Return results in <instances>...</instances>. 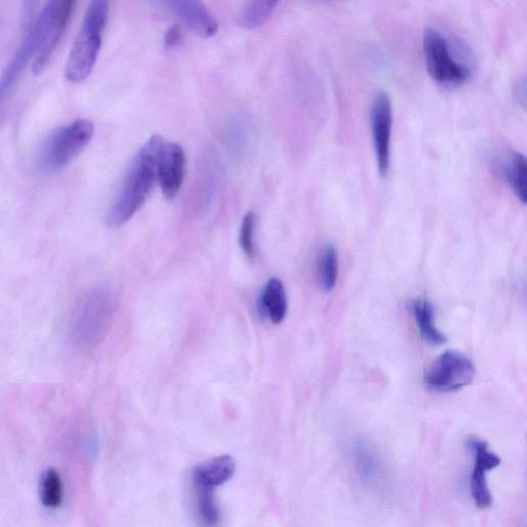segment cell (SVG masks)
<instances>
[{
  "label": "cell",
  "instance_id": "obj_12",
  "mask_svg": "<svg viewBox=\"0 0 527 527\" xmlns=\"http://www.w3.org/2000/svg\"><path fill=\"white\" fill-rule=\"evenodd\" d=\"M75 8L76 3L68 2V0H59L57 12L49 29L46 42L33 62L32 72L35 75H40L47 67L51 57L53 56L59 42L63 37L65 29L70 21V18H72Z\"/></svg>",
  "mask_w": 527,
  "mask_h": 527
},
{
  "label": "cell",
  "instance_id": "obj_4",
  "mask_svg": "<svg viewBox=\"0 0 527 527\" xmlns=\"http://www.w3.org/2000/svg\"><path fill=\"white\" fill-rule=\"evenodd\" d=\"M58 0L48 2L32 20L23 40L0 78V109L18 82L29 61L43 48L49 29L55 18Z\"/></svg>",
  "mask_w": 527,
  "mask_h": 527
},
{
  "label": "cell",
  "instance_id": "obj_13",
  "mask_svg": "<svg viewBox=\"0 0 527 527\" xmlns=\"http://www.w3.org/2000/svg\"><path fill=\"white\" fill-rule=\"evenodd\" d=\"M258 310L262 318L279 325L286 319L288 300L284 284L278 278H271L258 301Z\"/></svg>",
  "mask_w": 527,
  "mask_h": 527
},
{
  "label": "cell",
  "instance_id": "obj_16",
  "mask_svg": "<svg viewBox=\"0 0 527 527\" xmlns=\"http://www.w3.org/2000/svg\"><path fill=\"white\" fill-rule=\"evenodd\" d=\"M411 311L424 340L431 345H442L446 336L435 325V312L432 304L426 299H416L411 302Z\"/></svg>",
  "mask_w": 527,
  "mask_h": 527
},
{
  "label": "cell",
  "instance_id": "obj_14",
  "mask_svg": "<svg viewBox=\"0 0 527 527\" xmlns=\"http://www.w3.org/2000/svg\"><path fill=\"white\" fill-rule=\"evenodd\" d=\"M235 468V462L229 455L209 460L194 470V485L215 489L232 478Z\"/></svg>",
  "mask_w": 527,
  "mask_h": 527
},
{
  "label": "cell",
  "instance_id": "obj_1",
  "mask_svg": "<svg viewBox=\"0 0 527 527\" xmlns=\"http://www.w3.org/2000/svg\"><path fill=\"white\" fill-rule=\"evenodd\" d=\"M164 140L152 136L131 161L108 214V225L120 228L144 205L157 179V164Z\"/></svg>",
  "mask_w": 527,
  "mask_h": 527
},
{
  "label": "cell",
  "instance_id": "obj_17",
  "mask_svg": "<svg viewBox=\"0 0 527 527\" xmlns=\"http://www.w3.org/2000/svg\"><path fill=\"white\" fill-rule=\"evenodd\" d=\"M506 182L524 205L526 203V159L521 153H514L503 163Z\"/></svg>",
  "mask_w": 527,
  "mask_h": 527
},
{
  "label": "cell",
  "instance_id": "obj_9",
  "mask_svg": "<svg viewBox=\"0 0 527 527\" xmlns=\"http://www.w3.org/2000/svg\"><path fill=\"white\" fill-rule=\"evenodd\" d=\"M468 446L474 455V468L471 477L472 498L477 508L485 510L493 504L486 474L497 469L501 465V459L482 440L472 438L469 440Z\"/></svg>",
  "mask_w": 527,
  "mask_h": 527
},
{
  "label": "cell",
  "instance_id": "obj_10",
  "mask_svg": "<svg viewBox=\"0 0 527 527\" xmlns=\"http://www.w3.org/2000/svg\"><path fill=\"white\" fill-rule=\"evenodd\" d=\"M186 171V155L181 146L163 142L157 164V179L163 195L173 199L180 192Z\"/></svg>",
  "mask_w": 527,
  "mask_h": 527
},
{
  "label": "cell",
  "instance_id": "obj_11",
  "mask_svg": "<svg viewBox=\"0 0 527 527\" xmlns=\"http://www.w3.org/2000/svg\"><path fill=\"white\" fill-rule=\"evenodd\" d=\"M162 5L201 38H212L218 31L219 24L215 16L203 3L196 0H175Z\"/></svg>",
  "mask_w": 527,
  "mask_h": 527
},
{
  "label": "cell",
  "instance_id": "obj_23",
  "mask_svg": "<svg viewBox=\"0 0 527 527\" xmlns=\"http://www.w3.org/2000/svg\"><path fill=\"white\" fill-rule=\"evenodd\" d=\"M183 42V31L178 25L170 27L164 38L165 47L168 49L177 48Z\"/></svg>",
  "mask_w": 527,
  "mask_h": 527
},
{
  "label": "cell",
  "instance_id": "obj_6",
  "mask_svg": "<svg viewBox=\"0 0 527 527\" xmlns=\"http://www.w3.org/2000/svg\"><path fill=\"white\" fill-rule=\"evenodd\" d=\"M423 49L428 73L438 84L459 87L470 80L471 66L454 53L449 40L438 29H426Z\"/></svg>",
  "mask_w": 527,
  "mask_h": 527
},
{
  "label": "cell",
  "instance_id": "obj_2",
  "mask_svg": "<svg viewBox=\"0 0 527 527\" xmlns=\"http://www.w3.org/2000/svg\"><path fill=\"white\" fill-rule=\"evenodd\" d=\"M114 293L105 287L89 292L79 303L69 336L74 346L83 351L96 348L108 335L115 315Z\"/></svg>",
  "mask_w": 527,
  "mask_h": 527
},
{
  "label": "cell",
  "instance_id": "obj_8",
  "mask_svg": "<svg viewBox=\"0 0 527 527\" xmlns=\"http://www.w3.org/2000/svg\"><path fill=\"white\" fill-rule=\"evenodd\" d=\"M370 122L378 171L386 177L391 166L393 104L388 93L380 91L373 99Z\"/></svg>",
  "mask_w": 527,
  "mask_h": 527
},
{
  "label": "cell",
  "instance_id": "obj_21",
  "mask_svg": "<svg viewBox=\"0 0 527 527\" xmlns=\"http://www.w3.org/2000/svg\"><path fill=\"white\" fill-rule=\"evenodd\" d=\"M319 275L324 290L326 292L333 291L336 287L338 277V259L336 250L332 244H328L321 253Z\"/></svg>",
  "mask_w": 527,
  "mask_h": 527
},
{
  "label": "cell",
  "instance_id": "obj_15",
  "mask_svg": "<svg viewBox=\"0 0 527 527\" xmlns=\"http://www.w3.org/2000/svg\"><path fill=\"white\" fill-rule=\"evenodd\" d=\"M353 463L360 479L368 485L377 483L383 474V467L377 450L368 442L358 441L351 449Z\"/></svg>",
  "mask_w": 527,
  "mask_h": 527
},
{
  "label": "cell",
  "instance_id": "obj_19",
  "mask_svg": "<svg viewBox=\"0 0 527 527\" xmlns=\"http://www.w3.org/2000/svg\"><path fill=\"white\" fill-rule=\"evenodd\" d=\"M197 510L201 521L208 527L218 525L221 519L220 508L217 504L214 488L195 485Z\"/></svg>",
  "mask_w": 527,
  "mask_h": 527
},
{
  "label": "cell",
  "instance_id": "obj_20",
  "mask_svg": "<svg viewBox=\"0 0 527 527\" xmlns=\"http://www.w3.org/2000/svg\"><path fill=\"white\" fill-rule=\"evenodd\" d=\"M40 494L44 506L55 509L61 505L63 484L59 473L55 469H49L42 475Z\"/></svg>",
  "mask_w": 527,
  "mask_h": 527
},
{
  "label": "cell",
  "instance_id": "obj_7",
  "mask_svg": "<svg viewBox=\"0 0 527 527\" xmlns=\"http://www.w3.org/2000/svg\"><path fill=\"white\" fill-rule=\"evenodd\" d=\"M474 378L472 361L454 350L439 356L425 373V382L429 388L442 393L460 391L470 385Z\"/></svg>",
  "mask_w": 527,
  "mask_h": 527
},
{
  "label": "cell",
  "instance_id": "obj_22",
  "mask_svg": "<svg viewBox=\"0 0 527 527\" xmlns=\"http://www.w3.org/2000/svg\"><path fill=\"white\" fill-rule=\"evenodd\" d=\"M256 225V214L254 212L248 213L242 220L239 234L240 247L244 254L251 260H254L256 257Z\"/></svg>",
  "mask_w": 527,
  "mask_h": 527
},
{
  "label": "cell",
  "instance_id": "obj_3",
  "mask_svg": "<svg viewBox=\"0 0 527 527\" xmlns=\"http://www.w3.org/2000/svg\"><path fill=\"white\" fill-rule=\"evenodd\" d=\"M109 13L110 4L105 0H95L89 5L65 63L64 76L68 82L79 84L91 75L100 53Z\"/></svg>",
  "mask_w": 527,
  "mask_h": 527
},
{
  "label": "cell",
  "instance_id": "obj_5",
  "mask_svg": "<svg viewBox=\"0 0 527 527\" xmlns=\"http://www.w3.org/2000/svg\"><path fill=\"white\" fill-rule=\"evenodd\" d=\"M94 133V124L87 119H78L57 129L42 149L41 168L51 173L63 170L87 148Z\"/></svg>",
  "mask_w": 527,
  "mask_h": 527
},
{
  "label": "cell",
  "instance_id": "obj_18",
  "mask_svg": "<svg viewBox=\"0 0 527 527\" xmlns=\"http://www.w3.org/2000/svg\"><path fill=\"white\" fill-rule=\"evenodd\" d=\"M276 6L277 3L271 0H256L245 4L238 15V23L248 29L261 27L272 16Z\"/></svg>",
  "mask_w": 527,
  "mask_h": 527
}]
</instances>
